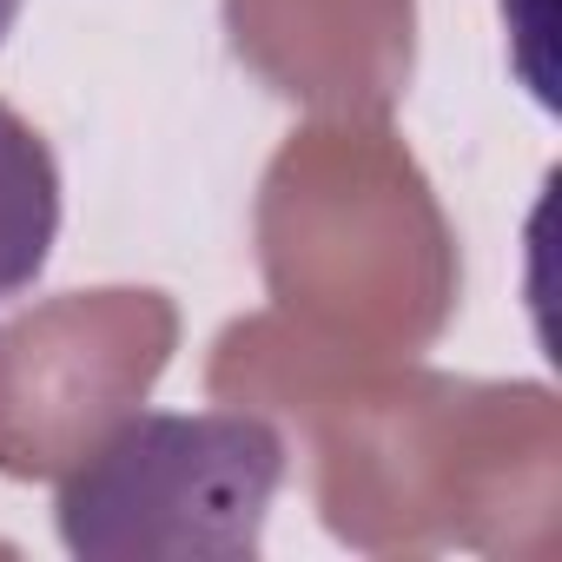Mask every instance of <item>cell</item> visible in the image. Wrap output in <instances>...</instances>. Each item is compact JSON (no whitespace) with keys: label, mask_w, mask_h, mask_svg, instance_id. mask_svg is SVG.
I'll list each match as a JSON object with an SVG mask.
<instances>
[{"label":"cell","mask_w":562,"mask_h":562,"mask_svg":"<svg viewBox=\"0 0 562 562\" xmlns=\"http://www.w3.org/2000/svg\"><path fill=\"white\" fill-rule=\"evenodd\" d=\"M258 258L271 299L358 358L430 345L457 305L450 225L384 126L285 139L258 192Z\"/></svg>","instance_id":"7a4b0ae2"},{"label":"cell","mask_w":562,"mask_h":562,"mask_svg":"<svg viewBox=\"0 0 562 562\" xmlns=\"http://www.w3.org/2000/svg\"><path fill=\"white\" fill-rule=\"evenodd\" d=\"M14 14H21V0H0V34L14 27Z\"/></svg>","instance_id":"52a82bcc"},{"label":"cell","mask_w":562,"mask_h":562,"mask_svg":"<svg viewBox=\"0 0 562 562\" xmlns=\"http://www.w3.org/2000/svg\"><path fill=\"white\" fill-rule=\"evenodd\" d=\"M278 483L285 437L251 411L139 417L67 470L60 542L93 562L258 555Z\"/></svg>","instance_id":"3957f363"},{"label":"cell","mask_w":562,"mask_h":562,"mask_svg":"<svg viewBox=\"0 0 562 562\" xmlns=\"http://www.w3.org/2000/svg\"><path fill=\"white\" fill-rule=\"evenodd\" d=\"M212 397L292 411L318 450L331 536L371 555L509 549V490H555V404L542 384H457L384 371L285 318H245L218 338Z\"/></svg>","instance_id":"6da1fadb"},{"label":"cell","mask_w":562,"mask_h":562,"mask_svg":"<svg viewBox=\"0 0 562 562\" xmlns=\"http://www.w3.org/2000/svg\"><path fill=\"white\" fill-rule=\"evenodd\" d=\"M179 345L166 292H67L0 325V476H67L153 391Z\"/></svg>","instance_id":"277c9868"},{"label":"cell","mask_w":562,"mask_h":562,"mask_svg":"<svg viewBox=\"0 0 562 562\" xmlns=\"http://www.w3.org/2000/svg\"><path fill=\"white\" fill-rule=\"evenodd\" d=\"M238 60L285 100L378 120L411 87L417 0H225Z\"/></svg>","instance_id":"5b68a950"},{"label":"cell","mask_w":562,"mask_h":562,"mask_svg":"<svg viewBox=\"0 0 562 562\" xmlns=\"http://www.w3.org/2000/svg\"><path fill=\"white\" fill-rule=\"evenodd\" d=\"M60 238V166L34 120L0 100V299L27 292Z\"/></svg>","instance_id":"8992f818"}]
</instances>
